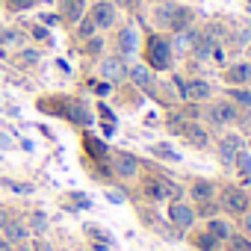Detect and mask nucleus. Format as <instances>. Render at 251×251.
<instances>
[{
    "instance_id": "nucleus-1",
    "label": "nucleus",
    "mask_w": 251,
    "mask_h": 251,
    "mask_svg": "<svg viewBox=\"0 0 251 251\" xmlns=\"http://www.w3.org/2000/svg\"><path fill=\"white\" fill-rule=\"evenodd\" d=\"M148 62L154 65V68H169L172 65V45L166 42V39H160V36H154L151 42H148Z\"/></svg>"
},
{
    "instance_id": "nucleus-2",
    "label": "nucleus",
    "mask_w": 251,
    "mask_h": 251,
    "mask_svg": "<svg viewBox=\"0 0 251 251\" xmlns=\"http://www.w3.org/2000/svg\"><path fill=\"white\" fill-rule=\"evenodd\" d=\"M145 195H148L151 201H166V198H175V195H180V189H177V186H172L169 180L151 177V180L145 183Z\"/></svg>"
},
{
    "instance_id": "nucleus-3",
    "label": "nucleus",
    "mask_w": 251,
    "mask_h": 251,
    "mask_svg": "<svg viewBox=\"0 0 251 251\" xmlns=\"http://www.w3.org/2000/svg\"><path fill=\"white\" fill-rule=\"evenodd\" d=\"M222 204H225V210L227 213H233V216H242V213H248V195L242 192V189H225V195H222Z\"/></svg>"
},
{
    "instance_id": "nucleus-4",
    "label": "nucleus",
    "mask_w": 251,
    "mask_h": 251,
    "mask_svg": "<svg viewBox=\"0 0 251 251\" xmlns=\"http://www.w3.org/2000/svg\"><path fill=\"white\" fill-rule=\"evenodd\" d=\"M169 219L177 225V227H192V222H195V210L189 207V204H183V201H172V207H169Z\"/></svg>"
},
{
    "instance_id": "nucleus-5",
    "label": "nucleus",
    "mask_w": 251,
    "mask_h": 251,
    "mask_svg": "<svg viewBox=\"0 0 251 251\" xmlns=\"http://www.w3.org/2000/svg\"><path fill=\"white\" fill-rule=\"evenodd\" d=\"M207 118L216 124V127H219V124H227V121L236 118V106H233L230 100H222V103H216L213 109H207Z\"/></svg>"
},
{
    "instance_id": "nucleus-6",
    "label": "nucleus",
    "mask_w": 251,
    "mask_h": 251,
    "mask_svg": "<svg viewBox=\"0 0 251 251\" xmlns=\"http://www.w3.org/2000/svg\"><path fill=\"white\" fill-rule=\"evenodd\" d=\"M92 21H95V27H112V21H115V6L109 3V0H100V3H95Z\"/></svg>"
},
{
    "instance_id": "nucleus-7",
    "label": "nucleus",
    "mask_w": 251,
    "mask_h": 251,
    "mask_svg": "<svg viewBox=\"0 0 251 251\" xmlns=\"http://www.w3.org/2000/svg\"><path fill=\"white\" fill-rule=\"evenodd\" d=\"M112 169H115V175H121V177H133V175L139 172V160L130 157V154H115Z\"/></svg>"
},
{
    "instance_id": "nucleus-8",
    "label": "nucleus",
    "mask_w": 251,
    "mask_h": 251,
    "mask_svg": "<svg viewBox=\"0 0 251 251\" xmlns=\"http://www.w3.org/2000/svg\"><path fill=\"white\" fill-rule=\"evenodd\" d=\"M242 151V139L236 136V133H227L225 139H222V145H219V154H222V160L225 163H233V157Z\"/></svg>"
},
{
    "instance_id": "nucleus-9",
    "label": "nucleus",
    "mask_w": 251,
    "mask_h": 251,
    "mask_svg": "<svg viewBox=\"0 0 251 251\" xmlns=\"http://www.w3.org/2000/svg\"><path fill=\"white\" fill-rule=\"evenodd\" d=\"M100 74H103L109 83H115V80H121L124 74H127V68H124V62H121L118 56H109V59H103V65H100Z\"/></svg>"
},
{
    "instance_id": "nucleus-10",
    "label": "nucleus",
    "mask_w": 251,
    "mask_h": 251,
    "mask_svg": "<svg viewBox=\"0 0 251 251\" xmlns=\"http://www.w3.org/2000/svg\"><path fill=\"white\" fill-rule=\"evenodd\" d=\"M183 98L186 100H207L210 98V86L204 80H192V83L183 86Z\"/></svg>"
},
{
    "instance_id": "nucleus-11",
    "label": "nucleus",
    "mask_w": 251,
    "mask_h": 251,
    "mask_svg": "<svg viewBox=\"0 0 251 251\" xmlns=\"http://www.w3.org/2000/svg\"><path fill=\"white\" fill-rule=\"evenodd\" d=\"M86 9V0H62V18L65 21H80Z\"/></svg>"
},
{
    "instance_id": "nucleus-12",
    "label": "nucleus",
    "mask_w": 251,
    "mask_h": 251,
    "mask_svg": "<svg viewBox=\"0 0 251 251\" xmlns=\"http://www.w3.org/2000/svg\"><path fill=\"white\" fill-rule=\"evenodd\" d=\"M195 42H198V33L186 27V30H180V33H177V39H175V48H177L180 53H189V50L195 48Z\"/></svg>"
},
{
    "instance_id": "nucleus-13",
    "label": "nucleus",
    "mask_w": 251,
    "mask_h": 251,
    "mask_svg": "<svg viewBox=\"0 0 251 251\" xmlns=\"http://www.w3.org/2000/svg\"><path fill=\"white\" fill-rule=\"evenodd\" d=\"M248 80H251V65L239 62V65L227 68V83H233V86H242V83H248Z\"/></svg>"
},
{
    "instance_id": "nucleus-14",
    "label": "nucleus",
    "mask_w": 251,
    "mask_h": 251,
    "mask_svg": "<svg viewBox=\"0 0 251 251\" xmlns=\"http://www.w3.org/2000/svg\"><path fill=\"white\" fill-rule=\"evenodd\" d=\"M183 136H186L195 148H207V130L201 127V124H189V127H183Z\"/></svg>"
},
{
    "instance_id": "nucleus-15",
    "label": "nucleus",
    "mask_w": 251,
    "mask_h": 251,
    "mask_svg": "<svg viewBox=\"0 0 251 251\" xmlns=\"http://www.w3.org/2000/svg\"><path fill=\"white\" fill-rule=\"evenodd\" d=\"M130 77H133V83H136V86H142L145 92H151V89H154V77H151V71H148L145 65L130 68Z\"/></svg>"
},
{
    "instance_id": "nucleus-16",
    "label": "nucleus",
    "mask_w": 251,
    "mask_h": 251,
    "mask_svg": "<svg viewBox=\"0 0 251 251\" xmlns=\"http://www.w3.org/2000/svg\"><path fill=\"white\" fill-rule=\"evenodd\" d=\"M207 233H210L213 239L225 242V239L230 236V225H227L225 219H210V225H207Z\"/></svg>"
},
{
    "instance_id": "nucleus-17",
    "label": "nucleus",
    "mask_w": 251,
    "mask_h": 251,
    "mask_svg": "<svg viewBox=\"0 0 251 251\" xmlns=\"http://www.w3.org/2000/svg\"><path fill=\"white\" fill-rule=\"evenodd\" d=\"M189 24H192V12H189V9H180V6H175V15H172V21H169V27L180 33V30H186Z\"/></svg>"
},
{
    "instance_id": "nucleus-18",
    "label": "nucleus",
    "mask_w": 251,
    "mask_h": 251,
    "mask_svg": "<svg viewBox=\"0 0 251 251\" xmlns=\"http://www.w3.org/2000/svg\"><path fill=\"white\" fill-rule=\"evenodd\" d=\"M71 121H77V124H92V115L86 112V106H80V103H68L65 109H62Z\"/></svg>"
},
{
    "instance_id": "nucleus-19",
    "label": "nucleus",
    "mask_w": 251,
    "mask_h": 251,
    "mask_svg": "<svg viewBox=\"0 0 251 251\" xmlns=\"http://www.w3.org/2000/svg\"><path fill=\"white\" fill-rule=\"evenodd\" d=\"M118 48H121V53H133L136 50V33L130 27L118 33Z\"/></svg>"
},
{
    "instance_id": "nucleus-20",
    "label": "nucleus",
    "mask_w": 251,
    "mask_h": 251,
    "mask_svg": "<svg viewBox=\"0 0 251 251\" xmlns=\"http://www.w3.org/2000/svg\"><path fill=\"white\" fill-rule=\"evenodd\" d=\"M192 53H195V56H201V59L213 56V36H198V42H195Z\"/></svg>"
},
{
    "instance_id": "nucleus-21",
    "label": "nucleus",
    "mask_w": 251,
    "mask_h": 251,
    "mask_svg": "<svg viewBox=\"0 0 251 251\" xmlns=\"http://www.w3.org/2000/svg\"><path fill=\"white\" fill-rule=\"evenodd\" d=\"M192 198H195V201H201V204H207V201L213 198V183H207V180H198V183L192 186Z\"/></svg>"
},
{
    "instance_id": "nucleus-22",
    "label": "nucleus",
    "mask_w": 251,
    "mask_h": 251,
    "mask_svg": "<svg viewBox=\"0 0 251 251\" xmlns=\"http://www.w3.org/2000/svg\"><path fill=\"white\" fill-rule=\"evenodd\" d=\"M233 166L239 169V175H242V177H251V154H248L245 148L233 157Z\"/></svg>"
},
{
    "instance_id": "nucleus-23",
    "label": "nucleus",
    "mask_w": 251,
    "mask_h": 251,
    "mask_svg": "<svg viewBox=\"0 0 251 251\" xmlns=\"http://www.w3.org/2000/svg\"><path fill=\"white\" fill-rule=\"evenodd\" d=\"M3 227H6V236H9L12 242H24V239H27V230H24L21 222H9V225H3Z\"/></svg>"
},
{
    "instance_id": "nucleus-24",
    "label": "nucleus",
    "mask_w": 251,
    "mask_h": 251,
    "mask_svg": "<svg viewBox=\"0 0 251 251\" xmlns=\"http://www.w3.org/2000/svg\"><path fill=\"white\" fill-rule=\"evenodd\" d=\"M227 251H251V242L245 236H227Z\"/></svg>"
},
{
    "instance_id": "nucleus-25",
    "label": "nucleus",
    "mask_w": 251,
    "mask_h": 251,
    "mask_svg": "<svg viewBox=\"0 0 251 251\" xmlns=\"http://www.w3.org/2000/svg\"><path fill=\"white\" fill-rule=\"evenodd\" d=\"M230 98H233L236 103H242V106H251V92H248V89H233Z\"/></svg>"
},
{
    "instance_id": "nucleus-26",
    "label": "nucleus",
    "mask_w": 251,
    "mask_h": 251,
    "mask_svg": "<svg viewBox=\"0 0 251 251\" xmlns=\"http://www.w3.org/2000/svg\"><path fill=\"white\" fill-rule=\"evenodd\" d=\"M198 245H201V248H207V251H213V248L219 245V239H213L210 233H204V236H198Z\"/></svg>"
},
{
    "instance_id": "nucleus-27",
    "label": "nucleus",
    "mask_w": 251,
    "mask_h": 251,
    "mask_svg": "<svg viewBox=\"0 0 251 251\" xmlns=\"http://www.w3.org/2000/svg\"><path fill=\"white\" fill-rule=\"evenodd\" d=\"M92 33H95V21H92V18H86V21L80 24V36H83V39H89Z\"/></svg>"
},
{
    "instance_id": "nucleus-28",
    "label": "nucleus",
    "mask_w": 251,
    "mask_h": 251,
    "mask_svg": "<svg viewBox=\"0 0 251 251\" xmlns=\"http://www.w3.org/2000/svg\"><path fill=\"white\" fill-rule=\"evenodd\" d=\"M154 154H157V157H166V160H177V154H175V151H166V145H157Z\"/></svg>"
},
{
    "instance_id": "nucleus-29",
    "label": "nucleus",
    "mask_w": 251,
    "mask_h": 251,
    "mask_svg": "<svg viewBox=\"0 0 251 251\" xmlns=\"http://www.w3.org/2000/svg\"><path fill=\"white\" fill-rule=\"evenodd\" d=\"M9 3V9H27V6H33V0H6Z\"/></svg>"
},
{
    "instance_id": "nucleus-30",
    "label": "nucleus",
    "mask_w": 251,
    "mask_h": 251,
    "mask_svg": "<svg viewBox=\"0 0 251 251\" xmlns=\"http://www.w3.org/2000/svg\"><path fill=\"white\" fill-rule=\"evenodd\" d=\"M89 151H92L95 157H100V154H103V145H100L98 139H89Z\"/></svg>"
},
{
    "instance_id": "nucleus-31",
    "label": "nucleus",
    "mask_w": 251,
    "mask_h": 251,
    "mask_svg": "<svg viewBox=\"0 0 251 251\" xmlns=\"http://www.w3.org/2000/svg\"><path fill=\"white\" fill-rule=\"evenodd\" d=\"M33 227H36V230H45V216H36V219H33Z\"/></svg>"
},
{
    "instance_id": "nucleus-32",
    "label": "nucleus",
    "mask_w": 251,
    "mask_h": 251,
    "mask_svg": "<svg viewBox=\"0 0 251 251\" xmlns=\"http://www.w3.org/2000/svg\"><path fill=\"white\" fill-rule=\"evenodd\" d=\"M245 230H248V236H251V213H245Z\"/></svg>"
},
{
    "instance_id": "nucleus-33",
    "label": "nucleus",
    "mask_w": 251,
    "mask_h": 251,
    "mask_svg": "<svg viewBox=\"0 0 251 251\" xmlns=\"http://www.w3.org/2000/svg\"><path fill=\"white\" fill-rule=\"evenodd\" d=\"M0 251H9V242H3V239H0Z\"/></svg>"
},
{
    "instance_id": "nucleus-34",
    "label": "nucleus",
    "mask_w": 251,
    "mask_h": 251,
    "mask_svg": "<svg viewBox=\"0 0 251 251\" xmlns=\"http://www.w3.org/2000/svg\"><path fill=\"white\" fill-rule=\"evenodd\" d=\"M3 225H6V222H3V213H0V227H3Z\"/></svg>"
},
{
    "instance_id": "nucleus-35",
    "label": "nucleus",
    "mask_w": 251,
    "mask_h": 251,
    "mask_svg": "<svg viewBox=\"0 0 251 251\" xmlns=\"http://www.w3.org/2000/svg\"><path fill=\"white\" fill-rule=\"evenodd\" d=\"M115 3H124V0H115Z\"/></svg>"
}]
</instances>
